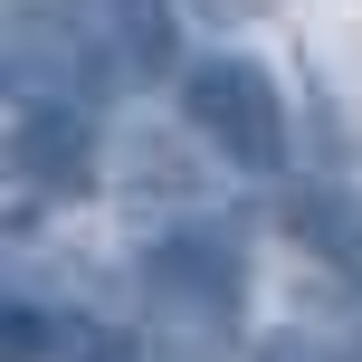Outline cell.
Instances as JSON below:
<instances>
[{"mask_svg":"<svg viewBox=\"0 0 362 362\" xmlns=\"http://www.w3.org/2000/svg\"><path fill=\"white\" fill-rule=\"evenodd\" d=\"M134 276H144V296L181 325H210L229 334L238 305H248V276H257V248L238 219H172V229L144 238V257H134Z\"/></svg>","mask_w":362,"mask_h":362,"instance_id":"1","label":"cell"},{"mask_svg":"<svg viewBox=\"0 0 362 362\" xmlns=\"http://www.w3.org/2000/svg\"><path fill=\"white\" fill-rule=\"evenodd\" d=\"M181 115H191V134L229 172H257V181L286 172V86L257 57H200V67H181Z\"/></svg>","mask_w":362,"mask_h":362,"instance_id":"2","label":"cell"},{"mask_svg":"<svg viewBox=\"0 0 362 362\" xmlns=\"http://www.w3.org/2000/svg\"><path fill=\"white\" fill-rule=\"evenodd\" d=\"M95 191V105L57 95H10V229H29L38 200Z\"/></svg>","mask_w":362,"mask_h":362,"instance_id":"3","label":"cell"},{"mask_svg":"<svg viewBox=\"0 0 362 362\" xmlns=\"http://www.w3.org/2000/svg\"><path fill=\"white\" fill-rule=\"evenodd\" d=\"M115 86H124V67L86 38V19H76L67 0H19V19H10V95L105 105Z\"/></svg>","mask_w":362,"mask_h":362,"instance_id":"4","label":"cell"},{"mask_svg":"<svg viewBox=\"0 0 362 362\" xmlns=\"http://www.w3.org/2000/svg\"><path fill=\"white\" fill-rule=\"evenodd\" d=\"M86 19V38L124 67V86H153V76L181 67V10L172 0H67Z\"/></svg>","mask_w":362,"mask_h":362,"instance_id":"5","label":"cell"},{"mask_svg":"<svg viewBox=\"0 0 362 362\" xmlns=\"http://www.w3.org/2000/svg\"><path fill=\"white\" fill-rule=\"evenodd\" d=\"M286 229L305 257H325L334 276L362 286V181H296L286 191Z\"/></svg>","mask_w":362,"mask_h":362,"instance_id":"6","label":"cell"},{"mask_svg":"<svg viewBox=\"0 0 362 362\" xmlns=\"http://www.w3.org/2000/svg\"><path fill=\"white\" fill-rule=\"evenodd\" d=\"M76 344V315H48V305H38V296H0V353H10V362H57V353H67Z\"/></svg>","mask_w":362,"mask_h":362,"instance_id":"7","label":"cell"},{"mask_svg":"<svg viewBox=\"0 0 362 362\" xmlns=\"http://www.w3.org/2000/svg\"><path fill=\"white\" fill-rule=\"evenodd\" d=\"M257 362H353V353L325 344V334H305V325H286V334H267V344H257Z\"/></svg>","mask_w":362,"mask_h":362,"instance_id":"8","label":"cell"},{"mask_svg":"<svg viewBox=\"0 0 362 362\" xmlns=\"http://www.w3.org/2000/svg\"><path fill=\"white\" fill-rule=\"evenodd\" d=\"M57 362H144V353H134V334H115V325H76V344Z\"/></svg>","mask_w":362,"mask_h":362,"instance_id":"9","label":"cell"},{"mask_svg":"<svg viewBox=\"0 0 362 362\" xmlns=\"http://www.w3.org/2000/svg\"><path fill=\"white\" fill-rule=\"evenodd\" d=\"M210 10H219V19H248V10H257V0H210Z\"/></svg>","mask_w":362,"mask_h":362,"instance_id":"10","label":"cell"}]
</instances>
